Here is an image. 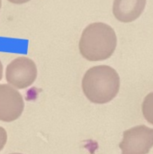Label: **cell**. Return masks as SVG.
<instances>
[{
  "instance_id": "obj_1",
  "label": "cell",
  "mask_w": 153,
  "mask_h": 154,
  "mask_svg": "<svg viewBox=\"0 0 153 154\" xmlns=\"http://www.w3.org/2000/svg\"><path fill=\"white\" fill-rule=\"evenodd\" d=\"M117 37L115 30L104 23L87 25L78 43L80 54L89 61H100L110 58L115 51Z\"/></svg>"
},
{
  "instance_id": "obj_2",
  "label": "cell",
  "mask_w": 153,
  "mask_h": 154,
  "mask_svg": "<svg viewBox=\"0 0 153 154\" xmlns=\"http://www.w3.org/2000/svg\"><path fill=\"white\" fill-rule=\"evenodd\" d=\"M82 89L89 101L106 104L112 101L120 89V77L116 70L106 65L90 68L82 79Z\"/></svg>"
},
{
  "instance_id": "obj_3",
  "label": "cell",
  "mask_w": 153,
  "mask_h": 154,
  "mask_svg": "<svg viewBox=\"0 0 153 154\" xmlns=\"http://www.w3.org/2000/svg\"><path fill=\"white\" fill-rule=\"evenodd\" d=\"M5 78L7 82L15 88H26L35 81L37 78V67L30 58H16L7 66Z\"/></svg>"
},
{
  "instance_id": "obj_4",
  "label": "cell",
  "mask_w": 153,
  "mask_h": 154,
  "mask_svg": "<svg viewBox=\"0 0 153 154\" xmlns=\"http://www.w3.org/2000/svg\"><path fill=\"white\" fill-rule=\"evenodd\" d=\"M119 147L122 154H148L153 147V129L139 125L124 131Z\"/></svg>"
},
{
  "instance_id": "obj_5",
  "label": "cell",
  "mask_w": 153,
  "mask_h": 154,
  "mask_svg": "<svg viewBox=\"0 0 153 154\" xmlns=\"http://www.w3.org/2000/svg\"><path fill=\"white\" fill-rule=\"evenodd\" d=\"M23 108L22 95L9 85H0V121L13 122L18 119Z\"/></svg>"
},
{
  "instance_id": "obj_6",
  "label": "cell",
  "mask_w": 153,
  "mask_h": 154,
  "mask_svg": "<svg viewBox=\"0 0 153 154\" xmlns=\"http://www.w3.org/2000/svg\"><path fill=\"white\" fill-rule=\"evenodd\" d=\"M146 0H115L113 14L122 23H131L143 13Z\"/></svg>"
},
{
  "instance_id": "obj_7",
  "label": "cell",
  "mask_w": 153,
  "mask_h": 154,
  "mask_svg": "<svg viewBox=\"0 0 153 154\" xmlns=\"http://www.w3.org/2000/svg\"><path fill=\"white\" fill-rule=\"evenodd\" d=\"M142 114L144 118L153 125V92L146 96L142 103Z\"/></svg>"
},
{
  "instance_id": "obj_8",
  "label": "cell",
  "mask_w": 153,
  "mask_h": 154,
  "mask_svg": "<svg viewBox=\"0 0 153 154\" xmlns=\"http://www.w3.org/2000/svg\"><path fill=\"white\" fill-rule=\"evenodd\" d=\"M7 141V134L6 131L0 126V151H2V149L5 147V143Z\"/></svg>"
},
{
  "instance_id": "obj_9",
  "label": "cell",
  "mask_w": 153,
  "mask_h": 154,
  "mask_svg": "<svg viewBox=\"0 0 153 154\" xmlns=\"http://www.w3.org/2000/svg\"><path fill=\"white\" fill-rule=\"evenodd\" d=\"M9 2L13 3V4H16V5H22V4H24V3H27L29 2L30 0H8Z\"/></svg>"
},
{
  "instance_id": "obj_10",
  "label": "cell",
  "mask_w": 153,
  "mask_h": 154,
  "mask_svg": "<svg viewBox=\"0 0 153 154\" xmlns=\"http://www.w3.org/2000/svg\"><path fill=\"white\" fill-rule=\"evenodd\" d=\"M2 77H3V65L2 62L0 61V80L2 79Z\"/></svg>"
},
{
  "instance_id": "obj_11",
  "label": "cell",
  "mask_w": 153,
  "mask_h": 154,
  "mask_svg": "<svg viewBox=\"0 0 153 154\" xmlns=\"http://www.w3.org/2000/svg\"><path fill=\"white\" fill-rule=\"evenodd\" d=\"M1 5H2V2H1V0H0V8H1Z\"/></svg>"
},
{
  "instance_id": "obj_12",
  "label": "cell",
  "mask_w": 153,
  "mask_h": 154,
  "mask_svg": "<svg viewBox=\"0 0 153 154\" xmlns=\"http://www.w3.org/2000/svg\"><path fill=\"white\" fill-rule=\"evenodd\" d=\"M11 154H22V153H11Z\"/></svg>"
}]
</instances>
